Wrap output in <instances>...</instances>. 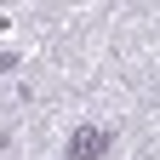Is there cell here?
I'll list each match as a JSON object with an SVG mask.
<instances>
[{
  "label": "cell",
  "mask_w": 160,
  "mask_h": 160,
  "mask_svg": "<svg viewBox=\"0 0 160 160\" xmlns=\"http://www.w3.org/2000/svg\"><path fill=\"white\" fill-rule=\"evenodd\" d=\"M109 143H114V132H97V126H80V132L69 137V160H103V154H109Z\"/></svg>",
  "instance_id": "1"
}]
</instances>
